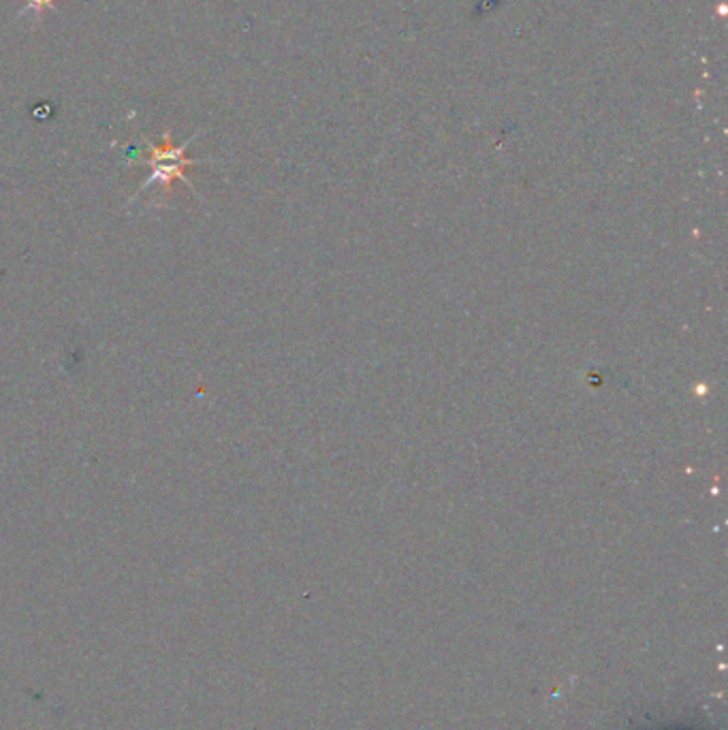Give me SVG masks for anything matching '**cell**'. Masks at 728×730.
Masks as SVG:
<instances>
[{"instance_id":"1","label":"cell","mask_w":728,"mask_h":730,"mask_svg":"<svg viewBox=\"0 0 728 730\" xmlns=\"http://www.w3.org/2000/svg\"><path fill=\"white\" fill-rule=\"evenodd\" d=\"M195 139H197V135L190 137L188 141H184L183 146H176L174 139H171V132L167 131L163 135V141L160 144L146 141L148 155L141 158V160L150 167V178L137 190V195L144 193L146 188L155 186V184H158L163 188V197H169L171 195L174 182H184L188 188H193V182L186 178V171L190 167H197L199 160L186 157V150L190 148V144Z\"/></svg>"},{"instance_id":"2","label":"cell","mask_w":728,"mask_h":730,"mask_svg":"<svg viewBox=\"0 0 728 730\" xmlns=\"http://www.w3.org/2000/svg\"><path fill=\"white\" fill-rule=\"evenodd\" d=\"M56 2H58V0H27V7L20 11V20L28 18V13H30L35 20H39L48 9H52Z\"/></svg>"}]
</instances>
